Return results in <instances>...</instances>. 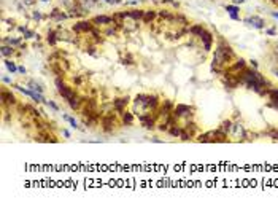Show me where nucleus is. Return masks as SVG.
I'll use <instances>...</instances> for the list:
<instances>
[{
    "label": "nucleus",
    "instance_id": "obj_24",
    "mask_svg": "<svg viewBox=\"0 0 278 207\" xmlns=\"http://www.w3.org/2000/svg\"><path fill=\"white\" fill-rule=\"evenodd\" d=\"M122 64H127V65H132V64H134V59H132V58L129 56V54H127V58H126V56H124V58H122Z\"/></svg>",
    "mask_w": 278,
    "mask_h": 207
},
{
    "label": "nucleus",
    "instance_id": "obj_37",
    "mask_svg": "<svg viewBox=\"0 0 278 207\" xmlns=\"http://www.w3.org/2000/svg\"><path fill=\"white\" fill-rule=\"evenodd\" d=\"M40 2H49V0H40Z\"/></svg>",
    "mask_w": 278,
    "mask_h": 207
},
{
    "label": "nucleus",
    "instance_id": "obj_10",
    "mask_svg": "<svg viewBox=\"0 0 278 207\" xmlns=\"http://www.w3.org/2000/svg\"><path fill=\"white\" fill-rule=\"evenodd\" d=\"M49 18H51L52 21H57V22H61V21L67 19V18H68V15H67V13H64V11H61L59 8H54V10L49 13Z\"/></svg>",
    "mask_w": 278,
    "mask_h": 207
},
{
    "label": "nucleus",
    "instance_id": "obj_12",
    "mask_svg": "<svg viewBox=\"0 0 278 207\" xmlns=\"http://www.w3.org/2000/svg\"><path fill=\"white\" fill-rule=\"evenodd\" d=\"M157 18V11L156 10H145V15H143V22L145 24H149V22H153Z\"/></svg>",
    "mask_w": 278,
    "mask_h": 207
},
{
    "label": "nucleus",
    "instance_id": "obj_26",
    "mask_svg": "<svg viewBox=\"0 0 278 207\" xmlns=\"http://www.w3.org/2000/svg\"><path fill=\"white\" fill-rule=\"evenodd\" d=\"M32 18H34V19H41V13H40L38 10L34 11V13H32Z\"/></svg>",
    "mask_w": 278,
    "mask_h": 207
},
{
    "label": "nucleus",
    "instance_id": "obj_22",
    "mask_svg": "<svg viewBox=\"0 0 278 207\" xmlns=\"http://www.w3.org/2000/svg\"><path fill=\"white\" fill-rule=\"evenodd\" d=\"M5 65H7V68H8L10 72H16V70H18L16 64L13 62V61H10V59H7V61H5Z\"/></svg>",
    "mask_w": 278,
    "mask_h": 207
},
{
    "label": "nucleus",
    "instance_id": "obj_35",
    "mask_svg": "<svg viewBox=\"0 0 278 207\" xmlns=\"http://www.w3.org/2000/svg\"><path fill=\"white\" fill-rule=\"evenodd\" d=\"M273 73H275V77H278V68H273Z\"/></svg>",
    "mask_w": 278,
    "mask_h": 207
},
{
    "label": "nucleus",
    "instance_id": "obj_6",
    "mask_svg": "<svg viewBox=\"0 0 278 207\" xmlns=\"http://www.w3.org/2000/svg\"><path fill=\"white\" fill-rule=\"evenodd\" d=\"M127 104H129V97H127V96H126V97H119V99H115V101H113V108L121 115V113L126 112Z\"/></svg>",
    "mask_w": 278,
    "mask_h": 207
},
{
    "label": "nucleus",
    "instance_id": "obj_18",
    "mask_svg": "<svg viewBox=\"0 0 278 207\" xmlns=\"http://www.w3.org/2000/svg\"><path fill=\"white\" fill-rule=\"evenodd\" d=\"M2 56H5V58H10V56H13L15 54V48H13L11 45H3L2 46Z\"/></svg>",
    "mask_w": 278,
    "mask_h": 207
},
{
    "label": "nucleus",
    "instance_id": "obj_8",
    "mask_svg": "<svg viewBox=\"0 0 278 207\" xmlns=\"http://www.w3.org/2000/svg\"><path fill=\"white\" fill-rule=\"evenodd\" d=\"M200 40H202V43H203V49L205 51H210L212 49V45H213V35L205 31L202 35H200Z\"/></svg>",
    "mask_w": 278,
    "mask_h": 207
},
{
    "label": "nucleus",
    "instance_id": "obj_2",
    "mask_svg": "<svg viewBox=\"0 0 278 207\" xmlns=\"http://www.w3.org/2000/svg\"><path fill=\"white\" fill-rule=\"evenodd\" d=\"M56 86H57V91H59V94H61V97H62L64 101H67V102L76 96V91H75L72 86H67L61 78L56 80Z\"/></svg>",
    "mask_w": 278,
    "mask_h": 207
},
{
    "label": "nucleus",
    "instance_id": "obj_7",
    "mask_svg": "<svg viewBox=\"0 0 278 207\" xmlns=\"http://www.w3.org/2000/svg\"><path fill=\"white\" fill-rule=\"evenodd\" d=\"M115 124H116V120H115L113 115H107V116L102 118V128H103L105 132H111V131H113Z\"/></svg>",
    "mask_w": 278,
    "mask_h": 207
},
{
    "label": "nucleus",
    "instance_id": "obj_15",
    "mask_svg": "<svg viewBox=\"0 0 278 207\" xmlns=\"http://www.w3.org/2000/svg\"><path fill=\"white\" fill-rule=\"evenodd\" d=\"M121 118H122V124H126V126H132L134 124V113H130V112L121 113Z\"/></svg>",
    "mask_w": 278,
    "mask_h": 207
},
{
    "label": "nucleus",
    "instance_id": "obj_25",
    "mask_svg": "<svg viewBox=\"0 0 278 207\" xmlns=\"http://www.w3.org/2000/svg\"><path fill=\"white\" fill-rule=\"evenodd\" d=\"M45 104H46V105H48V107H51V108H52V110H59V107H57V105H56V104H54V102H51V101H49V102H48V101H46V102H45Z\"/></svg>",
    "mask_w": 278,
    "mask_h": 207
},
{
    "label": "nucleus",
    "instance_id": "obj_17",
    "mask_svg": "<svg viewBox=\"0 0 278 207\" xmlns=\"http://www.w3.org/2000/svg\"><path fill=\"white\" fill-rule=\"evenodd\" d=\"M129 13V16L130 18H134L135 21H142L143 19V15H145V10H132V11H127Z\"/></svg>",
    "mask_w": 278,
    "mask_h": 207
},
{
    "label": "nucleus",
    "instance_id": "obj_11",
    "mask_svg": "<svg viewBox=\"0 0 278 207\" xmlns=\"http://www.w3.org/2000/svg\"><path fill=\"white\" fill-rule=\"evenodd\" d=\"M83 102H84V99H81V97H80V96L76 94V96H75V97H72V99H70V101H68L67 104H68V105H70V108H72V110H80V108L83 107Z\"/></svg>",
    "mask_w": 278,
    "mask_h": 207
},
{
    "label": "nucleus",
    "instance_id": "obj_20",
    "mask_svg": "<svg viewBox=\"0 0 278 207\" xmlns=\"http://www.w3.org/2000/svg\"><path fill=\"white\" fill-rule=\"evenodd\" d=\"M232 126H234L232 121L227 120V121H222V124H221V128H219V129H222V131L227 134V132H232Z\"/></svg>",
    "mask_w": 278,
    "mask_h": 207
},
{
    "label": "nucleus",
    "instance_id": "obj_31",
    "mask_svg": "<svg viewBox=\"0 0 278 207\" xmlns=\"http://www.w3.org/2000/svg\"><path fill=\"white\" fill-rule=\"evenodd\" d=\"M3 83H8V85H11V80L8 77H3Z\"/></svg>",
    "mask_w": 278,
    "mask_h": 207
},
{
    "label": "nucleus",
    "instance_id": "obj_13",
    "mask_svg": "<svg viewBox=\"0 0 278 207\" xmlns=\"http://www.w3.org/2000/svg\"><path fill=\"white\" fill-rule=\"evenodd\" d=\"M205 32V27H202L200 24H196V26H191L189 27V34L192 35V37H199L200 38V35Z\"/></svg>",
    "mask_w": 278,
    "mask_h": 207
},
{
    "label": "nucleus",
    "instance_id": "obj_14",
    "mask_svg": "<svg viewBox=\"0 0 278 207\" xmlns=\"http://www.w3.org/2000/svg\"><path fill=\"white\" fill-rule=\"evenodd\" d=\"M245 22H248V24L254 26L256 29H262V27H264V21H262L261 18H256V16H253V18H246V19H245Z\"/></svg>",
    "mask_w": 278,
    "mask_h": 207
},
{
    "label": "nucleus",
    "instance_id": "obj_23",
    "mask_svg": "<svg viewBox=\"0 0 278 207\" xmlns=\"http://www.w3.org/2000/svg\"><path fill=\"white\" fill-rule=\"evenodd\" d=\"M226 11L230 15V13H237V11H239V8L235 7V5H227V7H226Z\"/></svg>",
    "mask_w": 278,
    "mask_h": 207
},
{
    "label": "nucleus",
    "instance_id": "obj_38",
    "mask_svg": "<svg viewBox=\"0 0 278 207\" xmlns=\"http://www.w3.org/2000/svg\"><path fill=\"white\" fill-rule=\"evenodd\" d=\"M165 2H173V0H165Z\"/></svg>",
    "mask_w": 278,
    "mask_h": 207
},
{
    "label": "nucleus",
    "instance_id": "obj_29",
    "mask_svg": "<svg viewBox=\"0 0 278 207\" xmlns=\"http://www.w3.org/2000/svg\"><path fill=\"white\" fill-rule=\"evenodd\" d=\"M18 72H21V73H24V75H25V68H24L22 65H19V67H18Z\"/></svg>",
    "mask_w": 278,
    "mask_h": 207
},
{
    "label": "nucleus",
    "instance_id": "obj_28",
    "mask_svg": "<svg viewBox=\"0 0 278 207\" xmlns=\"http://www.w3.org/2000/svg\"><path fill=\"white\" fill-rule=\"evenodd\" d=\"M105 2L110 5H118V3H121V0H105Z\"/></svg>",
    "mask_w": 278,
    "mask_h": 207
},
{
    "label": "nucleus",
    "instance_id": "obj_33",
    "mask_svg": "<svg viewBox=\"0 0 278 207\" xmlns=\"http://www.w3.org/2000/svg\"><path fill=\"white\" fill-rule=\"evenodd\" d=\"M62 134H64V135H65V137H70V132H68V131H65V129H64V131H62Z\"/></svg>",
    "mask_w": 278,
    "mask_h": 207
},
{
    "label": "nucleus",
    "instance_id": "obj_21",
    "mask_svg": "<svg viewBox=\"0 0 278 207\" xmlns=\"http://www.w3.org/2000/svg\"><path fill=\"white\" fill-rule=\"evenodd\" d=\"M29 89H32L35 92H43V88H41L38 83H35V81H29Z\"/></svg>",
    "mask_w": 278,
    "mask_h": 207
},
{
    "label": "nucleus",
    "instance_id": "obj_1",
    "mask_svg": "<svg viewBox=\"0 0 278 207\" xmlns=\"http://www.w3.org/2000/svg\"><path fill=\"white\" fill-rule=\"evenodd\" d=\"M234 51L229 45H226L224 41H219V45L216 46L215 49V56H213V68H218L219 70V67H226L232 59H234Z\"/></svg>",
    "mask_w": 278,
    "mask_h": 207
},
{
    "label": "nucleus",
    "instance_id": "obj_27",
    "mask_svg": "<svg viewBox=\"0 0 278 207\" xmlns=\"http://www.w3.org/2000/svg\"><path fill=\"white\" fill-rule=\"evenodd\" d=\"M269 134H270V137H272V139H275V140L278 139V131H275V129H272V131H270Z\"/></svg>",
    "mask_w": 278,
    "mask_h": 207
},
{
    "label": "nucleus",
    "instance_id": "obj_32",
    "mask_svg": "<svg viewBox=\"0 0 278 207\" xmlns=\"http://www.w3.org/2000/svg\"><path fill=\"white\" fill-rule=\"evenodd\" d=\"M232 2H234L235 5H239V3H243V2H245V0H232Z\"/></svg>",
    "mask_w": 278,
    "mask_h": 207
},
{
    "label": "nucleus",
    "instance_id": "obj_34",
    "mask_svg": "<svg viewBox=\"0 0 278 207\" xmlns=\"http://www.w3.org/2000/svg\"><path fill=\"white\" fill-rule=\"evenodd\" d=\"M272 16H273V18H276V19H278V13H276V11H273V13H272Z\"/></svg>",
    "mask_w": 278,
    "mask_h": 207
},
{
    "label": "nucleus",
    "instance_id": "obj_3",
    "mask_svg": "<svg viewBox=\"0 0 278 207\" xmlns=\"http://www.w3.org/2000/svg\"><path fill=\"white\" fill-rule=\"evenodd\" d=\"M192 107H189V105H185V104H178L175 108H173V112H172V116L178 121V120H189L191 116H192Z\"/></svg>",
    "mask_w": 278,
    "mask_h": 207
},
{
    "label": "nucleus",
    "instance_id": "obj_5",
    "mask_svg": "<svg viewBox=\"0 0 278 207\" xmlns=\"http://www.w3.org/2000/svg\"><path fill=\"white\" fill-rule=\"evenodd\" d=\"M94 24L92 21H78L73 26V32L75 34H91V31L94 29Z\"/></svg>",
    "mask_w": 278,
    "mask_h": 207
},
{
    "label": "nucleus",
    "instance_id": "obj_19",
    "mask_svg": "<svg viewBox=\"0 0 278 207\" xmlns=\"http://www.w3.org/2000/svg\"><path fill=\"white\" fill-rule=\"evenodd\" d=\"M46 41L49 45H56L59 41V38H57V32H54V31H49L48 32V37H46Z\"/></svg>",
    "mask_w": 278,
    "mask_h": 207
},
{
    "label": "nucleus",
    "instance_id": "obj_4",
    "mask_svg": "<svg viewBox=\"0 0 278 207\" xmlns=\"http://www.w3.org/2000/svg\"><path fill=\"white\" fill-rule=\"evenodd\" d=\"M91 21H92V24H94L95 27H100V26H113V24H116L115 16H107V15H99V16L92 18ZM116 26H118V24H116Z\"/></svg>",
    "mask_w": 278,
    "mask_h": 207
},
{
    "label": "nucleus",
    "instance_id": "obj_16",
    "mask_svg": "<svg viewBox=\"0 0 278 207\" xmlns=\"http://www.w3.org/2000/svg\"><path fill=\"white\" fill-rule=\"evenodd\" d=\"M22 38H24V37H19V38H3L2 43H3V45H11V46H18V45L21 46Z\"/></svg>",
    "mask_w": 278,
    "mask_h": 207
},
{
    "label": "nucleus",
    "instance_id": "obj_36",
    "mask_svg": "<svg viewBox=\"0 0 278 207\" xmlns=\"http://www.w3.org/2000/svg\"><path fill=\"white\" fill-rule=\"evenodd\" d=\"M275 59H276V64H278V53H276V56H275Z\"/></svg>",
    "mask_w": 278,
    "mask_h": 207
},
{
    "label": "nucleus",
    "instance_id": "obj_9",
    "mask_svg": "<svg viewBox=\"0 0 278 207\" xmlns=\"http://www.w3.org/2000/svg\"><path fill=\"white\" fill-rule=\"evenodd\" d=\"M2 104H3V107H5V105H15V104H16V99H15V96L11 94V91H8V89H3V91H2Z\"/></svg>",
    "mask_w": 278,
    "mask_h": 207
},
{
    "label": "nucleus",
    "instance_id": "obj_30",
    "mask_svg": "<svg viewBox=\"0 0 278 207\" xmlns=\"http://www.w3.org/2000/svg\"><path fill=\"white\" fill-rule=\"evenodd\" d=\"M267 34H269V35H275V34H276V31H275V29H269V31H267Z\"/></svg>",
    "mask_w": 278,
    "mask_h": 207
}]
</instances>
